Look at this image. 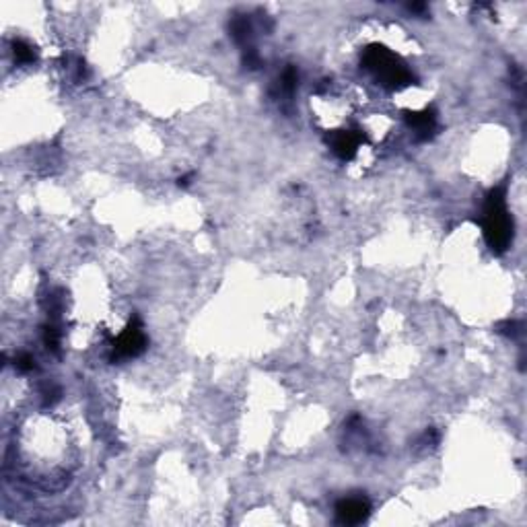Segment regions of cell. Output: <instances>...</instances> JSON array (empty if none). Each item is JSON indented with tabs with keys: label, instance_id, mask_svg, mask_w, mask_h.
Here are the masks:
<instances>
[{
	"label": "cell",
	"instance_id": "cell-1",
	"mask_svg": "<svg viewBox=\"0 0 527 527\" xmlns=\"http://www.w3.org/2000/svg\"><path fill=\"white\" fill-rule=\"evenodd\" d=\"M482 225H484V237H486L488 247L497 254H503L513 239V220L507 211L504 190L501 188L488 194L486 204H484Z\"/></svg>",
	"mask_w": 527,
	"mask_h": 527
},
{
	"label": "cell",
	"instance_id": "cell-2",
	"mask_svg": "<svg viewBox=\"0 0 527 527\" xmlns=\"http://www.w3.org/2000/svg\"><path fill=\"white\" fill-rule=\"evenodd\" d=\"M362 62H365V69L373 72L385 87L402 89L414 83V74L408 71L406 64L400 62V58L393 52L381 46H373L367 49L362 56Z\"/></svg>",
	"mask_w": 527,
	"mask_h": 527
},
{
	"label": "cell",
	"instance_id": "cell-3",
	"mask_svg": "<svg viewBox=\"0 0 527 527\" xmlns=\"http://www.w3.org/2000/svg\"><path fill=\"white\" fill-rule=\"evenodd\" d=\"M114 348V359H132L138 357L146 348V336L143 332V326L138 319H132L126 330L114 338L112 342Z\"/></svg>",
	"mask_w": 527,
	"mask_h": 527
},
{
	"label": "cell",
	"instance_id": "cell-4",
	"mask_svg": "<svg viewBox=\"0 0 527 527\" xmlns=\"http://www.w3.org/2000/svg\"><path fill=\"white\" fill-rule=\"evenodd\" d=\"M369 511H371V504L362 497H348L336 504V517L340 523H346V526L365 521L369 517Z\"/></svg>",
	"mask_w": 527,
	"mask_h": 527
},
{
	"label": "cell",
	"instance_id": "cell-5",
	"mask_svg": "<svg viewBox=\"0 0 527 527\" xmlns=\"http://www.w3.org/2000/svg\"><path fill=\"white\" fill-rule=\"evenodd\" d=\"M330 144H332V150L342 161H350L359 153L360 141L359 136L353 134V132H336Z\"/></svg>",
	"mask_w": 527,
	"mask_h": 527
},
{
	"label": "cell",
	"instance_id": "cell-6",
	"mask_svg": "<svg viewBox=\"0 0 527 527\" xmlns=\"http://www.w3.org/2000/svg\"><path fill=\"white\" fill-rule=\"evenodd\" d=\"M408 126L414 130L416 138L427 141L432 132H434V128H437V118H434V114H432L431 109L420 112V114H410L408 116Z\"/></svg>",
	"mask_w": 527,
	"mask_h": 527
},
{
	"label": "cell",
	"instance_id": "cell-7",
	"mask_svg": "<svg viewBox=\"0 0 527 527\" xmlns=\"http://www.w3.org/2000/svg\"><path fill=\"white\" fill-rule=\"evenodd\" d=\"M231 31H233V37H235L239 44H245V42L249 40L251 25H249V21H247L245 17H239V19H235V21H233V25H231Z\"/></svg>",
	"mask_w": 527,
	"mask_h": 527
},
{
	"label": "cell",
	"instance_id": "cell-8",
	"mask_svg": "<svg viewBox=\"0 0 527 527\" xmlns=\"http://www.w3.org/2000/svg\"><path fill=\"white\" fill-rule=\"evenodd\" d=\"M13 48H15L13 49L15 60H17L19 64H29V62H33L35 54H33V48H31L29 44H25V42H21V40H17Z\"/></svg>",
	"mask_w": 527,
	"mask_h": 527
},
{
	"label": "cell",
	"instance_id": "cell-9",
	"mask_svg": "<svg viewBox=\"0 0 527 527\" xmlns=\"http://www.w3.org/2000/svg\"><path fill=\"white\" fill-rule=\"evenodd\" d=\"M44 342L52 353L60 350V330L56 326H46L44 328Z\"/></svg>",
	"mask_w": 527,
	"mask_h": 527
},
{
	"label": "cell",
	"instance_id": "cell-10",
	"mask_svg": "<svg viewBox=\"0 0 527 527\" xmlns=\"http://www.w3.org/2000/svg\"><path fill=\"white\" fill-rule=\"evenodd\" d=\"M297 81H299V74L297 71L290 66L287 71L283 72V78H280V89L285 91V93H292L295 91V87H297Z\"/></svg>",
	"mask_w": 527,
	"mask_h": 527
},
{
	"label": "cell",
	"instance_id": "cell-11",
	"mask_svg": "<svg viewBox=\"0 0 527 527\" xmlns=\"http://www.w3.org/2000/svg\"><path fill=\"white\" fill-rule=\"evenodd\" d=\"M15 367H17L19 371H23V373H29V371L35 369V359H33L29 353H21V355L15 359Z\"/></svg>",
	"mask_w": 527,
	"mask_h": 527
}]
</instances>
